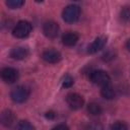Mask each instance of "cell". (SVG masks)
<instances>
[{
  "label": "cell",
  "mask_w": 130,
  "mask_h": 130,
  "mask_svg": "<svg viewBox=\"0 0 130 130\" xmlns=\"http://www.w3.org/2000/svg\"><path fill=\"white\" fill-rule=\"evenodd\" d=\"M80 13H81V10H80V7L78 5L70 4V5H67L63 9L62 17H63V20L65 22H67V23H74V22H76L79 19Z\"/></svg>",
  "instance_id": "1"
},
{
  "label": "cell",
  "mask_w": 130,
  "mask_h": 130,
  "mask_svg": "<svg viewBox=\"0 0 130 130\" xmlns=\"http://www.w3.org/2000/svg\"><path fill=\"white\" fill-rule=\"evenodd\" d=\"M32 30V25L27 20H20L18 21L12 29V35L14 38L17 39H25L27 38Z\"/></svg>",
  "instance_id": "2"
},
{
  "label": "cell",
  "mask_w": 130,
  "mask_h": 130,
  "mask_svg": "<svg viewBox=\"0 0 130 130\" xmlns=\"http://www.w3.org/2000/svg\"><path fill=\"white\" fill-rule=\"evenodd\" d=\"M89 79H90V81L92 83H94V84H96V85H99L101 87H103V86L108 85V84L111 83V77H110V75L106 71H104L102 69H96V70L90 71V73H89Z\"/></svg>",
  "instance_id": "3"
},
{
  "label": "cell",
  "mask_w": 130,
  "mask_h": 130,
  "mask_svg": "<svg viewBox=\"0 0 130 130\" xmlns=\"http://www.w3.org/2000/svg\"><path fill=\"white\" fill-rule=\"evenodd\" d=\"M30 94V90L25 85H17L10 92V98L14 103L21 104L24 103Z\"/></svg>",
  "instance_id": "4"
},
{
  "label": "cell",
  "mask_w": 130,
  "mask_h": 130,
  "mask_svg": "<svg viewBox=\"0 0 130 130\" xmlns=\"http://www.w3.org/2000/svg\"><path fill=\"white\" fill-rule=\"evenodd\" d=\"M60 31L59 24L56 21L49 20L43 24V34L49 39H55L58 37Z\"/></svg>",
  "instance_id": "5"
},
{
  "label": "cell",
  "mask_w": 130,
  "mask_h": 130,
  "mask_svg": "<svg viewBox=\"0 0 130 130\" xmlns=\"http://www.w3.org/2000/svg\"><path fill=\"white\" fill-rule=\"evenodd\" d=\"M66 103L72 110H79L84 105V99L76 92H70L66 95Z\"/></svg>",
  "instance_id": "6"
},
{
  "label": "cell",
  "mask_w": 130,
  "mask_h": 130,
  "mask_svg": "<svg viewBox=\"0 0 130 130\" xmlns=\"http://www.w3.org/2000/svg\"><path fill=\"white\" fill-rule=\"evenodd\" d=\"M1 78L5 83L12 84L18 79V71L12 67H5L1 70Z\"/></svg>",
  "instance_id": "7"
},
{
  "label": "cell",
  "mask_w": 130,
  "mask_h": 130,
  "mask_svg": "<svg viewBox=\"0 0 130 130\" xmlns=\"http://www.w3.org/2000/svg\"><path fill=\"white\" fill-rule=\"evenodd\" d=\"M41 57H42V59L45 62L50 63V64L58 63L62 59L61 53L59 51H57V50H54V49H47V50H45L42 53Z\"/></svg>",
  "instance_id": "8"
},
{
  "label": "cell",
  "mask_w": 130,
  "mask_h": 130,
  "mask_svg": "<svg viewBox=\"0 0 130 130\" xmlns=\"http://www.w3.org/2000/svg\"><path fill=\"white\" fill-rule=\"evenodd\" d=\"M107 44V38L106 37H98L89 46L87 47V53L88 54H94L101 51Z\"/></svg>",
  "instance_id": "9"
},
{
  "label": "cell",
  "mask_w": 130,
  "mask_h": 130,
  "mask_svg": "<svg viewBox=\"0 0 130 130\" xmlns=\"http://www.w3.org/2000/svg\"><path fill=\"white\" fill-rule=\"evenodd\" d=\"M28 55H29L28 49L23 46H17L10 51V57L14 60H23L27 58Z\"/></svg>",
  "instance_id": "10"
},
{
  "label": "cell",
  "mask_w": 130,
  "mask_h": 130,
  "mask_svg": "<svg viewBox=\"0 0 130 130\" xmlns=\"http://www.w3.org/2000/svg\"><path fill=\"white\" fill-rule=\"evenodd\" d=\"M15 119L14 113L10 110H4L0 115V121L4 127H11L15 123Z\"/></svg>",
  "instance_id": "11"
},
{
  "label": "cell",
  "mask_w": 130,
  "mask_h": 130,
  "mask_svg": "<svg viewBox=\"0 0 130 130\" xmlns=\"http://www.w3.org/2000/svg\"><path fill=\"white\" fill-rule=\"evenodd\" d=\"M78 40H79V36L75 31H66L62 36V43L67 47H72L76 45Z\"/></svg>",
  "instance_id": "12"
},
{
  "label": "cell",
  "mask_w": 130,
  "mask_h": 130,
  "mask_svg": "<svg viewBox=\"0 0 130 130\" xmlns=\"http://www.w3.org/2000/svg\"><path fill=\"white\" fill-rule=\"evenodd\" d=\"M101 94H102V96H103L104 99L110 101V100H113V99L115 98L116 91H115L114 87H113V86L111 85V83H110V84L105 85V86H103V87L101 88Z\"/></svg>",
  "instance_id": "13"
},
{
  "label": "cell",
  "mask_w": 130,
  "mask_h": 130,
  "mask_svg": "<svg viewBox=\"0 0 130 130\" xmlns=\"http://www.w3.org/2000/svg\"><path fill=\"white\" fill-rule=\"evenodd\" d=\"M87 112L91 116H100L103 113V109L98 103H89L87 106Z\"/></svg>",
  "instance_id": "14"
},
{
  "label": "cell",
  "mask_w": 130,
  "mask_h": 130,
  "mask_svg": "<svg viewBox=\"0 0 130 130\" xmlns=\"http://www.w3.org/2000/svg\"><path fill=\"white\" fill-rule=\"evenodd\" d=\"M15 130H35V127L31 123H29L26 120H21L19 121L16 126H15Z\"/></svg>",
  "instance_id": "15"
},
{
  "label": "cell",
  "mask_w": 130,
  "mask_h": 130,
  "mask_svg": "<svg viewBox=\"0 0 130 130\" xmlns=\"http://www.w3.org/2000/svg\"><path fill=\"white\" fill-rule=\"evenodd\" d=\"M120 18L123 22L130 21V6H124L120 11Z\"/></svg>",
  "instance_id": "16"
},
{
  "label": "cell",
  "mask_w": 130,
  "mask_h": 130,
  "mask_svg": "<svg viewBox=\"0 0 130 130\" xmlns=\"http://www.w3.org/2000/svg\"><path fill=\"white\" fill-rule=\"evenodd\" d=\"M73 83H74V79H73V77H72L71 75H69V74L64 75L63 78H62V80H61L62 87H64V88H69V87H71V86L73 85Z\"/></svg>",
  "instance_id": "17"
},
{
  "label": "cell",
  "mask_w": 130,
  "mask_h": 130,
  "mask_svg": "<svg viewBox=\"0 0 130 130\" xmlns=\"http://www.w3.org/2000/svg\"><path fill=\"white\" fill-rule=\"evenodd\" d=\"M23 4H24V1H22V0H7V1H6V5H7L10 9H17V8H20Z\"/></svg>",
  "instance_id": "18"
},
{
  "label": "cell",
  "mask_w": 130,
  "mask_h": 130,
  "mask_svg": "<svg viewBox=\"0 0 130 130\" xmlns=\"http://www.w3.org/2000/svg\"><path fill=\"white\" fill-rule=\"evenodd\" d=\"M110 130H128V126L122 121H116L111 125Z\"/></svg>",
  "instance_id": "19"
},
{
  "label": "cell",
  "mask_w": 130,
  "mask_h": 130,
  "mask_svg": "<svg viewBox=\"0 0 130 130\" xmlns=\"http://www.w3.org/2000/svg\"><path fill=\"white\" fill-rule=\"evenodd\" d=\"M115 57H116V53L114 51H112V50H109L106 53H104V55L102 56V59L105 62H110V61L114 60Z\"/></svg>",
  "instance_id": "20"
},
{
  "label": "cell",
  "mask_w": 130,
  "mask_h": 130,
  "mask_svg": "<svg viewBox=\"0 0 130 130\" xmlns=\"http://www.w3.org/2000/svg\"><path fill=\"white\" fill-rule=\"evenodd\" d=\"M88 130H104L103 126L101 124H96V123H93V124H90L89 127H88Z\"/></svg>",
  "instance_id": "21"
},
{
  "label": "cell",
  "mask_w": 130,
  "mask_h": 130,
  "mask_svg": "<svg viewBox=\"0 0 130 130\" xmlns=\"http://www.w3.org/2000/svg\"><path fill=\"white\" fill-rule=\"evenodd\" d=\"M51 130H69V128L66 124H58L57 126L53 127Z\"/></svg>",
  "instance_id": "22"
},
{
  "label": "cell",
  "mask_w": 130,
  "mask_h": 130,
  "mask_svg": "<svg viewBox=\"0 0 130 130\" xmlns=\"http://www.w3.org/2000/svg\"><path fill=\"white\" fill-rule=\"evenodd\" d=\"M46 117H47L48 119H53V118L55 117V113H54V112H47V113H46Z\"/></svg>",
  "instance_id": "23"
},
{
  "label": "cell",
  "mask_w": 130,
  "mask_h": 130,
  "mask_svg": "<svg viewBox=\"0 0 130 130\" xmlns=\"http://www.w3.org/2000/svg\"><path fill=\"white\" fill-rule=\"evenodd\" d=\"M126 48H127V50L130 52V39L126 42Z\"/></svg>",
  "instance_id": "24"
}]
</instances>
